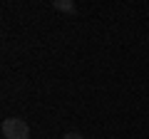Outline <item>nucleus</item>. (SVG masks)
<instances>
[{"label": "nucleus", "instance_id": "obj_2", "mask_svg": "<svg viewBox=\"0 0 149 139\" xmlns=\"http://www.w3.org/2000/svg\"><path fill=\"white\" fill-rule=\"evenodd\" d=\"M52 8L60 13H74L77 10V5H74L72 0H52Z\"/></svg>", "mask_w": 149, "mask_h": 139}, {"label": "nucleus", "instance_id": "obj_1", "mask_svg": "<svg viewBox=\"0 0 149 139\" xmlns=\"http://www.w3.org/2000/svg\"><path fill=\"white\" fill-rule=\"evenodd\" d=\"M3 137L5 139H30V127L25 119L10 117L3 122Z\"/></svg>", "mask_w": 149, "mask_h": 139}, {"label": "nucleus", "instance_id": "obj_3", "mask_svg": "<svg viewBox=\"0 0 149 139\" xmlns=\"http://www.w3.org/2000/svg\"><path fill=\"white\" fill-rule=\"evenodd\" d=\"M62 139H85V137H82V134H77V132H67Z\"/></svg>", "mask_w": 149, "mask_h": 139}]
</instances>
